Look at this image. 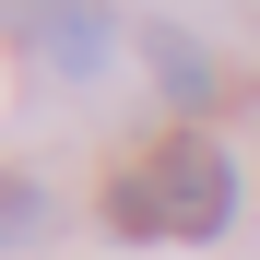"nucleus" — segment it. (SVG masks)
<instances>
[{"instance_id": "f257e3e1", "label": "nucleus", "mask_w": 260, "mask_h": 260, "mask_svg": "<svg viewBox=\"0 0 260 260\" xmlns=\"http://www.w3.org/2000/svg\"><path fill=\"white\" fill-rule=\"evenodd\" d=\"M107 225L118 237H225L237 225V154L213 130H166L130 178H107Z\"/></svg>"}, {"instance_id": "f03ea898", "label": "nucleus", "mask_w": 260, "mask_h": 260, "mask_svg": "<svg viewBox=\"0 0 260 260\" xmlns=\"http://www.w3.org/2000/svg\"><path fill=\"white\" fill-rule=\"evenodd\" d=\"M36 48H48L59 71H107L118 36H107V12H71V0H59V12H36Z\"/></svg>"}, {"instance_id": "7ed1b4c3", "label": "nucleus", "mask_w": 260, "mask_h": 260, "mask_svg": "<svg viewBox=\"0 0 260 260\" xmlns=\"http://www.w3.org/2000/svg\"><path fill=\"white\" fill-rule=\"evenodd\" d=\"M142 48H154V71H166V95H178V107H201V95H213V59L189 48V36H178V24H154V36H142Z\"/></svg>"}, {"instance_id": "20e7f679", "label": "nucleus", "mask_w": 260, "mask_h": 260, "mask_svg": "<svg viewBox=\"0 0 260 260\" xmlns=\"http://www.w3.org/2000/svg\"><path fill=\"white\" fill-rule=\"evenodd\" d=\"M36 225H48V189H36V178H12V189H0V248H24Z\"/></svg>"}]
</instances>
